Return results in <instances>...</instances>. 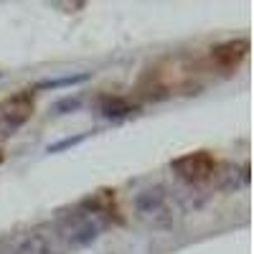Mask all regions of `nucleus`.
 <instances>
[{
    "mask_svg": "<svg viewBox=\"0 0 254 254\" xmlns=\"http://www.w3.org/2000/svg\"><path fill=\"white\" fill-rule=\"evenodd\" d=\"M132 208H135V214H137L140 221L150 224V226H158V229L171 226L173 219H176L173 198H171V193H168L163 186L142 188L140 193L132 198Z\"/></svg>",
    "mask_w": 254,
    "mask_h": 254,
    "instance_id": "obj_1",
    "label": "nucleus"
},
{
    "mask_svg": "<svg viewBox=\"0 0 254 254\" xmlns=\"http://www.w3.org/2000/svg\"><path fill=\"white\" fill-rule=\"evenodd\" d=\"M102 231V224L97 216L89 214H69L59 224V242L69 244V247H87L92 244Z\"/></svg>",
    "mask_w": 254,
    "mask_h": 254,
    "instance_id": "obj_2",
    "label": "nucleus"
},
{
    "mask_svg": "<svg viewBox=\"0 0 254 254\" xmlns=\"http://www.w3.org/2000/svg\"><path fill=\"white\" fill-rule=\"evenodd\" d=\"M33 115V97L31 92H18L0 102V132L13 135L18 127H23Z\"/></svg>",
    "mask_w": 254,
    "mask_h": 254,
    "instance_id": "obj_3",
    "label": "nucleus"
},
{
    "mask_svg": "<svg viewBox=\"0 0 254 254\" xmlns=\"http://www.w3.org/2000/svg\"><path fill=\"white\" fill-rule=\"evenodd\" d=\"M214 168L216 163L208 153H188L173 163V171L186 181H206L208 176H214Z\"/></svg>",
    "mask_w": 254,
    "mask_h": 254,
    "instance_id": "obj_4",
    "label": "nucleus"
},
{
    "mask_svg": "<svg viewBox=\"0 0 254 254\" xmlns=\"http://www.w3.org/2000/svg\"><path fill=\"white\" fill-rule=\"evenodd\" d=\"M15 254H64V244L49 231H31L18 242Z\"/></svg>",
    "mask_w": 254,
    "mask_h": 254,
    "instance_id": "obj_5",
    "label": "nucleus"
},
{
    "mask_svg": "<svg viewBox=\"0 0 254 254\" xmlns=\"http://www.w3.org/2000/svg\"><path fill=\"white\" fill-rule=\"evenodd\" d=\"M247 49H249L247 41H226V44H221V46H216L214 51H211V61L221 69H229V66H234V64H239L247 56Z\"/></svg>",
    "mask_w": 254,
    "mask_h": 254,
    "instance_id": "obj_6",
    "label": "nucleus"
},
{
    "mask_svg": "<svg viewBox=\"0 0 254 254\" xmlns=\"http://www.w3.org/2000/svg\"><path fill=\"white\" fill-rule=\"evenodd\" d=\"M87 74H76V76H64V79H54V81H44L41 87H66V84H76V81H84Z\"/></svg>",
    "mask_w": 254,
    "mask_h": 254,
    "instance_id": "obj_7",
    "label": "nucleus"
},
{
    "mask_svg": "<svg viewBox=\"0 0 254 254\" xmlns=\"http://www.w3.org/2000/svg\"><path fill=\"white\" fill-rule=\"evenodd\" d=\"M76 107H79V99H64V102L56 104V112H61V110H76Z\"/></svg>",
    "mask_w": 254,
    "mask_h": 254,
    "instance_id": "obj_8",
    "label": "nucleus"
}]
</instances>
